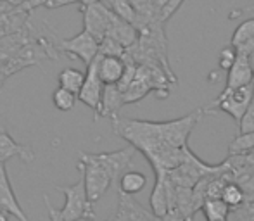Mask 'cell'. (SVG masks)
Listing matches in <instances>:
<instances>
[{"label":"cell","instance_id":"cell-1","mask_svg":"<svg viewBox=\"0 0 254 221\" xmlns=\"http://www.w3.org/2000/svg\"><path fill=\"white\" fill-rule=\"evenodd\" d=\"M59 192H63L66 197V204L59 211L63 221H80V220H95L94 204L88 201L87 190H85V181L81 178L74 185H56Z\"/></svg>","mask_w":254,"mask_h":221},{"label":"cell","instance_id":"cell-2","mask_svg":"<svg viewBox=\"0 0 254 221\" xmlns=\"http://www.w3.org/2000/svg\"><path fill=\"white\" fill-rule=\"evenodd\" d=\"M78 169L83 174V181H85V190H87L88 201L92 204L99 201L109 187L114 183L113 178L109 176L104 167L99 165L94 159V156L90 152H80V159H78Z\"/></svg>","mask_w":254,"mask_h":221},{"label":"cell","instance_id":"cell-3","mask_svg":"<svg viewBox=\"0 0 254 221\" xmlns=\"http://www.w3.org/2000/svg\"><path fill=\"white\" fill-rule=\"evenodd\" d=\"M253 102H254V83L248 85V87L237 88V90H232V92L223 90L209 106L202 108V112L207 114L218 109V110H221V112L232 116L239 124V121L242 119V116H244L246 110L249 109V106H251Z\"/></svg>","mask_w":254,"mask_h":221},{"label":"cell","instance_id":"cell-4","mask_svg":"<svg viewBox=\"0 0 254 221\" xmlns=\"http://www.w3.org/2000/svg\"><path fill=\"white\" fill-rule=\"evenodd\" d=\"M204 116L202 109H195L190 114L184 117H177V119H170V121H159V130L163 135V140L168 145L175 149H184L190 137L194 126L199 123V119Z\"/></svg>","mask_w":254,"mask_h":221},{"label":"cell","instance_id":"cell-5","mask_svg":"<svg viewBox=\"0 0 254 221\" xmlns=\"http://www.w3.org/2000/svg\"><path fill=\"white\" fill-rule=\"evenodd\" d=\"M99 47H101V44L85 30L81 33L74 35L73 38H66V40L61 38L59 44H57L59 54L61 52L71 54V57H76L87 66H90L95 57L99 55Z\"/></svg>","mask_w":254,"mask_h":221},{"label":"cell","instance_id":"cell-6","mask_svg":"<svg viewBox=\"0 0 254 221\" xmlns=\"http://www.w3.org/2000/svg\"><path fill=\"white\" fill-rule=\"evenodd\" d=\"M81 14H83V30L88 31L101 44L107 37L114 12L101 2H95L90 5H81Z\"/></svg>","mask_w":254,"mask_h":221},{"label":"cell","instance_id":"cell-7","mask_svg":"<svg viewBox=\"0 0 254 221\" xmlns=\"http://www.w3.org/2000/svg\"><path fill=\"white\" fill-rule=\"evenodd\" d=\"M104 87L101 76H99V55L94 59V62L90 66H87V78H85V83L81 87L80 94H78V101L83 102L85 106H88L94 110V117L99 114L102 102V94Z\"/></svg>","mask_w":254,"mask_h":221},{"label":"cell","instance_id":"cell-8","mask_svg":"<svg viewBox=\"0 0 254 221\" xmlns=\"http://www.w3.org/2000/svg\"><path fill=\"white\" fill-rule=\"evenodd\" d=\"M135 149L131 145L128 147L121 149V151H116V152H99V154H92L94 156L95 161L101 165L104 169L109 173V176L113 178L114 183H120L121 176H123L127 171H130L131 161H133V156H135Z\"/></svg>","mask_w":254,"mask_h":221},{"label":"cell","instance_id":"cell-9","mask_svg":"<svg viewBox=\"0 0 254 221\" xmlns=\"http://www.w3.org/2000/svg\"><path fill=\"white\" fill-rule=\"evenodd\" d=\"M0 213L7 216H14L19 221H30L28 216L24 215L23 208L19 206V202H17L5 165H0Z\"/></svg>","mask_w":254,"mask_h":221},{"label":"cell","instance_id":"cell-10","mask_svg":"<svg viewBox=\"0 0 254 221\" xmlns=\"http://www.w3.org/2000/svg\"><path fill=\"white\" fill-rule=\"evenodd\" d=\"M254 83V73L251 62H249V57L242 52L237 54V60L232 66V69L227 74V81H225V90L232 92L237 90V88L248 87V85Z\"/></svg>","mask_w":254,"mask_h":221},{"label":"cell","instance_id":"cell-11","mask_svg":"<svg viewBox=\"0 0 254 221\" xmlns=\"http://www.w3.org/2000/svg\"><path fill=\"white\" fill-rule=\"evenodd\" d=\"M21 158L24 163L35 161V152L30 145L17 144L5 130H0V165H5L10 158Z\"/></svg>","mask_w":254,"mask_h":221},{"label":"cell","instance_id":"cell-12","mask_svg":"<svg viewBox=\"0 0 254 221\" xmlns=\"http://www.w3.org/2000/svg\"><path fill=\"white\" fill-rule=\"evenodd\" d=\"M125 106V99H123V92L118 88V85H106L104 87V94H102V102H101V109L99 114L94 117V121H99L101 117H114L120 116V109Z\"/></svg>","mask_w":254,"mask_h":221},{"label":"cell","instance_id":"cell-13","mask_svg":"<svg viewBox=\"0 0 254 221\" xmlns=\"http://www.w3.org/2000/svg\"><path fill=\"white\" fill-rule=\"evenodd\" d=\"M127 64L123 57H111L99 54V76L104 85H118L123 78Z\"/></svg>","mask_w":254,"mask_h":221},{"label":"cell","instance_id":"cell-14","mask_svg":"<svg viewBox=\"0 0 254 221\" xmlns=\"http://www.w3.org/2000/svg\"><path fill=\"white\" fill-rule=\"evenodd\" d=\"M107 37L113 38V40H116L118 44H121L125 49H130L131 45L137 44L138 30L131 23H128V21L121 19L120 16L113 14V21H111Z\"/></svg>","mask_w":254,"mask_h":221},{"label":"cell","instance_id":"cell-15","mask_svg":"<svg viewBox=\"0 0 254 221\" xmlns=\"http://www.w3.org/2000/svg\"><path fill=\"white\" fill-rule=\"evenodd\" d=\"M164 174L166 173L156 174L151 194V211L154 218L157 220H164L168 216V213H170V201H168L166 185H164Z\"/></svg>","mask_w":254,"mask_h":221},{"label":"cell","instance_id":"cell-16","mask_svg":"<svg viewBox=\"0 0 254 221\" xmlns=\"http://www.w3.org/2000/svg\"><path fill=\"white\" fill-rule=\"evenodd\" d=\"M151 92H152L151 85H149V81L145 80V76L142 74V71L137 67V76H135V80L131 81L130 87L123 92L125 106L127 104H137V102H140L144 97H147Z\"/></svg>","mask_w":254,"mask_h":221},{"label":"cell","instance_id":"cell-17","mask_svg":"<svg viewBox=\"0 0 254 221\" xmlns=\"http://www.w3.org/2000/svg\"><path fill=\"white\" fill-rule=\"evenodd\" d=\"M85 78H87V73H83V71L74 69V67H66V69H63L59 73L57 80H59L61 88L69 90V92H73L74 95H78L85 83Z\"/></svg>","mask_w":254,"mask_h":221},{"label":"cell","instance_id":"cell-18","mask_svg":"<svg viewBox=\"0 0 254 221\" xmlns=\"http://www.w3.org/2000/svg\"><path fill=\"white\" fill-rule=\"evenodd\" d=\"M120 192L125 195H135L144 190L147 185V176L140 171H127L120 180Z\"/></svg>","mask_w":254,"mask_h":221},{"label":"cell","instance_id":"cell-19","mask_svg":"<svg viewBox=\"0 0 254 221\" xmlns=\"http://www.w3.org/2000/svg\"><path fill=\"white\" fill-rule=\"evenodd\" d=\"M201 211L206 216V221H221V220H228L232 209L221 199H213V201L204 202Z\"/></svg>","mask_w":254,"mask_h":221},{"label":"cell","instance_id":"cell-20","mask_svg":"<svg viewBox=\"0 0 254 221\" xmlns=\"http://www.w3.org/2000/svg\"><path fill=\"white\" fill-rule=\"evenodd\" d=\"M221 201H223L225 204H227L228 208L234 211V209H237V208H241V206L246 204L244 190H242L239 183H235V181H230V183H227L223 194H221Z\"/></svg>","mask_w":254,"mask_h":221},{"label":"cell","instance_id":"cell-21","mask_svg":"<svg viewBox=\"0 0 254 221\" xmlns=\"http://www.w3.org/2000/svg\"><path fill=\"white\" fill-rule=\"evenodd\" d=\"M254 37V17L251 19H246L244 23H241L237 28H235L234 35H232V40H230V45L234 49H242L249 40Z\"/></svg>","mask_w":254,"mask_h":221},{"label":"cell","instance_id":"cell-22","mask_svg":"<svg viewBox=\"0 0 254 221\" xmlns=\"http://www.w3.org/2000/svg\"><path fill=\"white\" fill-rule=\"evenodd\" d=\"M254 151V133H239L228 145V156L249 154Z\"/></svg>","mask_w":254,"mask_h":221},{"label":"cell","instance_id":"cell-23","mask_svg":"<svg viewBox=\"0 0 254 221\" xmlns=\"http://www.w3.org/2000/svg\"><path fill=\"white\" fill-rule=\"evenodd\" d=\"M76 99H78V95H74L73 92H69V90H64V88H61V87L57 88V90H54V94H52L54 106L59 110H63V112L73 109L74 104H76Z\"/></svg>","mask_w":254,"mask_h":221},{"label":"cell","instance_id":"cell-24","mask_svg":"<svg viewBox=\"0 0 254 221\" xmlns=\"http://www.w3.org/2000/svg\"><path fill=\"white\" fill-rule=\"evenodd\" d=\"M237 49H234L230 44L227 45V47H223L220 51V55H218V67H220L221 71H230L232 66L235 64V60H237Z\"/></svg>","mask_w":254,"mask_h":221},{"label":"cell","instance_id":"cell-25","mask_svg":"<svg viewBox=\"0 0 254 221\" xmlns=\"http://www.w3.org/2000/svg\"><path fill=\"white\" fill-rule=\"evenodd\" d=\"M127 49L123 47L121 44H118L116 40L113 38L106 37L104 40L101 42V47H99V54L102 55H111V57H123Z\"/></svg>","mask_w":254,"mask_h":221},{"label":"cell","instance_id":"cell-26","mask_svg":"<svg viewBox=\"0 0 254 221\" xmlns=\"http://www.w3.org/2000/svg\"><path fill=\"white\" fill-rule=\"evenodd\" d=\"M184 2L185 0H168V2L157 10V21H159V23H166L168 19H171V16L180 9V5Z\"/></svg>","mask_w":254,"mask_h":221},{"label":"cell","instance_id":"cell-27","mask_svg":"<svg viewBox=\"0 0 254 221\" xmlns=\"http://www.w3.org/2000/svg\"><path fill=\"white\" fill-rule=\"evenodd\" d=\"M239 133H254V102L249 106L242 119L239 121Z\"/></svg>","mask_w":254,"mask_h":221},{"label":"cell","instance_id":"cell-28","mask_svg":"<svg viewBox=\"0 0 254 221\" xmlns=\"http://www.w3.org/2000/svg\"><path fill=\"white\" fill-rule=\"evenodd\" d=\"M235 183L241 185V188L244 190L246 202H254V173L241 176Z\"/></svg>","mask_w":254,"mask_h":221},{"label":"cell","instance_id":"cell-29","mask_svg":"<svg viewBox=\"0 0 254 221\" xmlns=\"http://www.w3.org/2000/svg\"><path fill=\"white\" fill-rule=\"evenodd\" d=\"M83 3V0H51L47 3V9H57V7H63V5H67V3Z\"/></svg>","mask_w":254,"mask_h":221},{"label":"cell","instance_id":"cell-30","mask_svg":"<svg viewBox=\"0 0 254 221\" xmlns=\"http://www.w3.org/2000/svg\"><path fill=\"white\" fill-rule=\"evenodd\" d=\"M248 12H254V3H253V5H248V7H242V9L232 10L228 17H230V19H235L237 16H244V14H248Z\"/></svg>","mask_w":254,"mask_h":221},{"label":"cell","instance_id":"cell-31","mask_svg":"<svg viewBox=\"0 0 254 221\" xmlns=\"http://www.w3.org/2000/svg\"><path fill=\"white\" fill-rule=\"evenodd\" d=\"M163 221H187V220H185L178 211H171V213H168V216Z\"/></svg>","mask_w":254,"mask_h":221},{"label":"cell","instance_id":"cell-32","mask_svg":"<svg viewBox=\"0 0 254 221\" xmlns=\"http://www.w3.org/2000/svg\"><path fill=\"white\" fill-rule=\"evenodd\" d=\"M5 2H9L12 7H21L23 3H26L28 0H5Z\"/></svg>","mask_w":254,"mask_h":221},{"label":"cell","instance_id":"cell-33","mask_svg":"<svg viewBox=\"0 0 254 221\" xmlns=\"http://www.w3.org/2000/svg\"><path fill=\"white\" fill-rule=\"evenodd\" d=\"M7 78H9V76H7V74L3 73L2 69H0V90H2V87H3V83H5Z\"/></svg>","mask_w":254,"mask_h":221},{"label":"cell","instance_id":"cell-34","mask_svg":"<svg viewBox=\"0 0 254 221\" xmlns=\"http://www.w3.org/2000/svg\"><path fill=\"white\" fill-rule=\"evenodd\" d=\"M249 57V62H251V67H253V73H254V51L251 52V54L248 55Z\"/></svg>","mask_w":254,"mask_h":221},{"label":"cell","instance_id":"cell-35","mask_svg":"<svg viewBox=\"0 0 254 221\" xmlns=\"http://www.w3.org/2000/svg\"><path fill=\"white\" fill-rule=\"evenodd\" d=\"M221 221H228V220H221Z\"/></svg>","mask_w":254,"mask_h":221},{"label":"cell","instance_id":"cell-36","mask_svg":"<svg viewBox=\"0 0 254 221\" xmlns=\"http://www.w3.org/2000/svg\"><path fill=\"white\" fill-rule=\"evenodd\" d=\"M253 152H254V151H253Z\"/></svg>","mask_w":254,"mask_h":221}]
</instances>
